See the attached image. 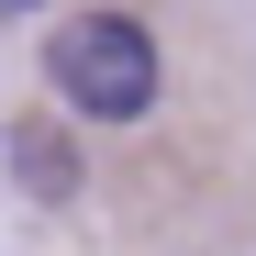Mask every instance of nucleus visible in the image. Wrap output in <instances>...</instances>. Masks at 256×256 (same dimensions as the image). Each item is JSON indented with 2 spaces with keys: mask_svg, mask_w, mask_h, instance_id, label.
I'll return each mask as SVG.
<instances>
[{
  "mask_svg": "<svg viewBox=\"0 0 256 256\" xmlns=\"http://www.w3.org/2000/svg\"><path fill=\"white\" fill-rule=\"evenodd\" d=\"M45 90H56L67 112H90V122H145V112H156V34L122 22V12H78V22H56Z\"/></svg>",
  "mask_w": 256,
  "mask_h": 256,
  "instance_id": "1",
  "label": "nucleus"
},
{
  "mask_svg": "<svg viewBox=\"0 0 256 256\" xmlns=\"http://www.w3.org/2000/svg\"><path fill=\"white\" fill-rule=\"evenodd\" d=\"M12 167H22V178H45V200H67V190H78V156L45 134V122H34V134L12 122Z\"/></svg>",
  "mask_w": 256,
  "mask_h": 256,
  "instance_id": "2",
  "label": "nucleus"
}]
</instances>
